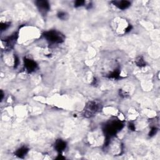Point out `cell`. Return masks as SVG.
<instances>
[{"mask_svg":"<svg viewBox=\"0 0 160 160\" xmlns=\"http://www.w3.org/2000/svg\"><path fill=\"white\" fill-rule=\"evenodd\" d=\"M3 91H1V100H2L3 98Z\"/></svg>","mask_w":160,"mask_h":160,"instance_id":"obj_21","label":"cell"},{"mask_svg":"<svg viewBox=\"0 0 160 160\" xmlns=\"http://www.w3.org/2000/svg\"><path fill=\"white\" fill-rule=\"evenodd\" d=\"M10 24L9 23H1V25H0V26H1V30L2 31H3L6 30L10 26Z\"/></svg>","mask_w":160,"mask_h":160,"instance_id":"obj_13","label":"cell"},{"mask_svg":"<svg viewBox=\"0 0 160 160\" xmlns=\"http://www.w3.org/2000/svg\"><path fill=\"white\" fill-rule=\"evenodd\" d=\"M136 64L137 65V66H139V67H143V66H146V63L144 61V59L143 58V57L139 56L136 58Z\"/></svg>","mask_w":160,"mask_h":160,"instance_id":"obj_11","label":"cell"},{"mask_svg":"<svg viewBox=\"0 0 160 160\" xmlns=\"http://www.w3.org/2000/svg\"><path fill=\"white\" fill-rule=\"evenodd\" d=\"M66 147V143L65 141H63L62 139H58L56 141L55 143V149L59 153H61Z\"/></svg>","mask_w":160,"mask_h":160,"instance_id":"obj_8","label":"cell"},{"mask_svg":"<svg viewBox=\"0 0 160 160\" xmlns=\"http://www.w3.org/2000/svg\"><path fill=\"white\" fill-rule=\"evenodd\" d=\"M96 82H97V80L96 78H94V80H93V82L92 83V85H96Z\"/></svg>","mask_w":160,"mask_h":160,"instance_id":"obj_20","label":"cell"},{"mask_svg":"<svg viewBox=\"0 0 160 160\" xmlns=\"http://www.w3.org/2000/svg\"><path fill=\"white\" fill-rule=\"evenodd\" d=\"M128 127H129V128H130V130H131V131L135 130V126H134V124L132 123H129Z\"/></svg>","mask_w":160,"mask_h":160,"instance_id":"obj_17","label":"cell"},{"mask_svg":"<svg viewBox=\"0 0 160 160\" xmlns=\"http://www.w3.org/2000/svg\"><path fill=\"white\" fill-rule=\"evenodd\" d=\"M56 159H64V157H63L62 156V155H61V154H59V156H58V158H56Z\"/></svg>","mask_w":160,"mask_h":160,"instance_id":"obj_19","label":"cell"},{"mask_svg":"<svg viewBox=\"0 0 160 160\" xmlns=\"http://www.w3.org/2000/svg\"><path fill=\"white\" fill-rule=\"evenodd\" d=\"M36 6L38 7V10L41 13H44L46 14L49 10H50V4L47 1H42V0H39V1H37L36 2Z\"/></svg>","mask_w":160,"mask_h":160,"instance_id":"obj_6","label":"cell"},{"mask_svg":"<svg viewBox=\"0 0 160 160\" xmlns=\"http://www.w3.org/2000/svg\"><path fill=\"white\" fill-rule=\"evenodd\" d=\"M19 63V58H18V57L16 55H14V68H16L18 67Z\"/></svg>","mask_w":160,"mask_h":160,"instance_id":"obj_16","label":"cell"},{"mask_svg":"<svg viewBox=\"0 0 160 160\" xmlns=\"http://www.w3.org/2000/svg\"><path fill=\"white\" fill-rule=\"evenodd\" d=\"M28 150H29L28 148L25 147V146H23V147L20 148L16 151L15 155L20 158H23L24 156L27 154Z\"/></svg>","mask_w":160,"mask_h":160,"instance_id":"obj_9","label":"cell"},{"mask_svg":"<svg viewBox=\"0 0 160 160\" xmlns=\"http://www.w3.org/2000/svg\"><path fill=\"white\" fill-rule=\"evenodd\" d=\"M119 75H120V70L119 69H116L113 71L112 73H111L110 74H109L108 75V77L109 78H113V79H118L119 78Z\"/></svg>","mask_w":160,"mask_h":160,"instance_id":"obj_10","label":"cell"},{"mask_svg":"<svg viewBox=\"0 0 160 160\" xmlns=\"http://www.w3.org/2000/svg\"><path fill=\"white\" fill-rule=\"evenodd\" d=\"M112 3L116 7L122 10H126L130 7L131 5V3L128 1H114Z\"/></svg>","mask_w":160,"mask_h":160,"instance_id":"obj_7","label":"cell"},{"mask_svg":"<svg viewBox=\"0 0 160 160\" xmlns=\"http://www.w3.org/2000/svg\"><path fill=\"white\" fill-rule=\"evenodd\" d=\"M24 65H25L26 70L28 73H32V72L34 71L38 67V65L35 61L26 58L24 59Z\"/></svg>","mask_w":160,"mask_h":160,"instance_id":"obj_4","label":"cell"},{"mask_svg":"<svg viewBox=\"0 0 160 160\" xmlns=\"http://www.w3.org/2000/svg\"><path fill=\"white\" fill-rule=\"evenodd\" d=\"M124 124L119 120H113L108 122L104 126L103 131L106 136V138L111 139L115 136L118 131L122 130Z\"/></svg>","mask_w":160,"mask_h":160,"instance_id":"obj_1","label":"cell"},{"mask_svg":"<svg viewBox=\"0 0 160 160\" xmlns=\"http://www.w3.org/2000/svg\"><path fill=\"white\" fill-rule=\"evenodd\" d=\"M157 131H158V128L156 127H152L151 129L150 133H149V136L150 137L153 136L154 135H155L156 134Z\"/></svg>","mask_w":160,"mask_h":160,"instance_id":"obj_14","label":"cell"},{"mask_svg":"<svg viewBox=\"0 0 160 160\" xmlns=\"http://www.w3.org/2000/svg\"><path fill=\"white\" fill-rule=\"evenodd\" d=\"M85 1H82V0H78V1H75V3H74V6L76 8L79 7V6H83L85 4Z\"/></svg>","mask_w":160,"mask_h":160,"instance_id":"obj_15","label":"cell"},{"mask_svg":"<svg viewBox=\"0 0 160 160\" xmlns=\"http://www.w3.org/2000/svg\"><path fill=\"white\" fill-rule=\"evenodd\" d=\"M17 39H18V33H14L11 36H9L8 38H7L5 40H3V41L5 42L6 49H7L8 50H10L13 48Z\"/></svg>","mask_w":160,"mask_h":160,"instance_id":"obj_5","label":"cell"},{"mask_svg":"<svg viewBox=\"0 0 160 160\" xmlns=\"http://www.w3.org/2000/svg\"><path fill=\"white\" fill-rule=\"evenodd\" d=\"M100 105L94 101H90L88 103L83 111V116L86 118L94 116L98 111H99Z\"/></svg>","mask_w":160,"mask_h":160,"instance_id":"obj_3","label":"cell"},{"mask_svg":"<svg viewBox=\"0 0 160 160\" xmlns=\"http://www.w3.org/2000/svg\"><path fill=\"white\" fill-rule=\"evenodd\" d=\"M58 17L60 19L65 20L68 18V15L67 13H65V12L61 11L58 13Z\"/></svg>","mask_w":160,"mask_h":160,"instance_id":"obj_12","label":"cell"},{"mask_svg":"<svg viewBox=\"0 0 160 160\" xmlns=\"http://www.w3.org/2000/svg\"><path fill=\"white\" fill-rule=\"evenodd\" d=\"M43 36L51 43H61L65 41V36L61 33L56 30H51L45 32Z\"/></svg>","mask_w":160,"mask_h":160,"instance_id":"obj_2","label":"cell"},{"mask_svg":"<svg viewBox=\"0 0 160 160\" xmlns=\"http://www.w3.org/2000/svg\"><path fill=\"white\" fill-rule=\"evenodd\" d=\"M131 29H132V26H131V25H129V26H128L127 28H126V30H125V32H126V33H127V32L130 31L131 30Z\"/></svg>","mask_w":160,"mask_h":160,"instance_id":"obj_18","label":"cell"}]
</instances>
